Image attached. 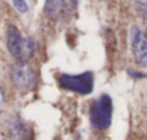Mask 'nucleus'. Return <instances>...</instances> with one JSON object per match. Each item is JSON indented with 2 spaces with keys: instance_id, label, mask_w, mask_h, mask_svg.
Segmentation results:
<instances>
[{
  "instance_id": "nucleus-6",
  "label": "nucleus",
  "mask_w": 147,
  "mask_h": 140,
  "mask_svg": "<svg viewBox=\"0 0 147 140\" xmlns=\"http://www.w3.org/2000/svg\"><path fill=\"white\" fill-rule=\"evenodd\" d=\"M11 79L16 83V86L24 87V89H29L36 83V74L26 63H19L13 67Z\"/></svg>"
},
{
  "instance_id": "nucleus-7",
  "label": "nucleus",
  "mask_w": 147,
  "mask_h": 140,
  "mask_svg": "<svg viewBox=\"0 0 147 140\" xmlns=\"http://www.w3.org/2000/svg\"><path fill=\"white\" fill-rule=\"evenodd\" d=\"M136 10L140 14V17L147 22V0H137L136 1Z\"/></svg>"
},
{
  "instance_id": "nucleus-2",
  "label": "nucleus",
  "mask_w": 147,
  "mask_h": 140,
  "mask_svg": "<svg viewBox=\"0 0 147 140\" xmlns=\"http://www.w3.org/2000/svg\"><path fill=\"white\" fill-rule=\"evenodd\" d=\"M113 116V101L109 94H101L98 99L94 100L90 109V122L94 129L106 130L111 124Z\"/></svg>"
},
{
  "instance_id": "nucleus-9",
  "label": "nucleus",
  "mask_w": 147,
  "mask_h": 140,
  "mask_svg": "<svg viewBox=\"0 0 147 140\" xmlns=\"http://www.w3.org/2000/svg\"><path fill=\"white\" fill-rule=\"evenodd\" d=\"M3 104V93H1V89H0V107Z\"/></svg>"
},
{
  "instance_id": "nucleus-1",
  "label": "nucleus",
  "mask_w": 147,
  "mask_h": 140,
  "mask_svg": "<svg viewBox=\"0 0 147 140\" xmlns=\"http://www.w3.org/2000/svg\"><path fill=\"white\" fill-rule=\"evenodd\" d=\"M7 47L19 63H26L34 53V42L30 37H23L14 26L7 29Z\"/></svg>"
},
{
  "instance_id": "nucleus-4",
  "label": "nucleus",
  "mask_w": 147,
  "mask_h": 140,
  "mask_svg": "<svg viewBox=\"0 0 147 140\" xmlns=\"http://www.w3.org/2000/svg\"><path fill=\"white\" fill-rule=\"evenodd\" d=\"M76 9V0H46L45 13L51 20H64Z\"/></svg>"
},
{
  "instance_id": "nucleus-8",
  "label": "nucleus",
  "mask_w": 147,
  "mask_h": 140,
  "mask_svg": "<svg viewBox=\"0 0 147 140\" xmlns=\"http://www.w3.org/2000/svg\"><path fill=\"white\" fill-rule=\"evenodd\" d=\"M13 6H14L19 11H22V13H26V11H27V4H26L24 0H13Z\"/></svg>"
},
{
  "instance_id": "nucleus-5",
  "label": "nucleus",
  "mask_w": 147,
  "mask_h": 140,
  "mask_svg": "<svg viewBox=\"0 0 147 140\" xmlns=\"http://www.w3.org/2000/svg\"><path fill=\"white\" fill-rule=\"evenodd\" d=\"M131 50L136 62L140 66H147V33L140 27L131 30Z\"/></svg>"
},
{
  "instance_id": "nucleus-3",
  "label": "nucleus",
  "mask_w": 147,
  "mask_h": 140,
  "mask_svg": "<svg viewBox=\"0 0 147 140\" xmlns=\"http://www.w3.org/2000/svg\"><path fill=\"white\" fill-rule=\"evenodd\" d=\"M59 83L63 89L71 90L80 94H89L93 90V73L84 72L82 74H61L59 77Z\"/></svg>"
}]
</instances>
